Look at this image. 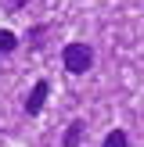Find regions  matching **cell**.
<instances>
[{"mask_svg":"<svg viewBox=\"0 0 144 147\" xmlns=\"http://www.w3.org/2000/svg\"><path fill=\"white\" fill-rule=\"evenodd\" d=\"M61 61H65V68H69L72 76H83L94 65V50H90V43H69L65 54H61Z\"/></svg>","mask_w":144,"mask_h":147,"instance_id":"cell-1","label":"cell"},{"mask_svg":"<svg viewBox=\"0 0 144 147\" xmlns=\"http://www.w3.org/2000/svg\"><path fill=\"white\" fill-rule=\"evenodd\" d=\"M47 90H50V86L43 83V79H40L36 86H33V90H29V97H25V115H40V111H43V100H47Z\"/></svg>","mask_w":144,"mask_h":147,"instance_id":"cell-2","label":"cell"},{"mask_svg":"<svg viewBox=\"0 0 144 147\" xmlns=\"http://www.w3.org/2000/svg\"><path fill=\"white\" fill-rule=\"evenodd\" d=\"M83 122H72L69 129H65V140H61V147H79V140H83Z\"/></svg>","mask_w":144,"mask_h":147,"instance_id":"cell-3","label":"cell"},{"mask_svg":"<svg viewBox=\"0 0 144 147\" xmlns=\"http://www.w3.org/2000/svg\"><path fill=\"white\" fill-rule=\"evenodd\" d=\"M18 47V36L11 32V29H0V54H7V50Z\"/></svg>","mask_w":144,"mask_h":147,"instance_id":"cell-4","label":"cell"},{"mask_svg":"<svg viewBox=\"0 0 144 147\" xmlns=\"http://www.w3.org/2000/svg\"><path fill=\"white\" fill-rule=\"evenodd\" d=\"M105 147H130V140H126L122 129H112V133L105 136Z\"/></svg>","mask_w":144,"mask_h":147,"instance_id":"cell-5","label":"cell"}]
</instances>
